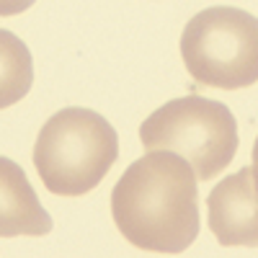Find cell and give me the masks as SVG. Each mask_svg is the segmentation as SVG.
Segmentation results:
<instances>
[{
  "label": "cell",
  "instance_id": "6da1fadb",
  "mask_svg": "<svg viewBox=\"0 0 258 258\" xmlns=\"http://www.w3.org/2000/svg\"><path fill=\"white\" fill-rule=\"evenodd\" d=\"M119 232L147 253H183L199 235V188L194 168L168 150H147L111 191Z\"/></svg>",
  "mask_w": 258,
  "mask_h": 258
},
{
  "label": "cell",
  "instance_id": "7a4b0ae2",
  "mask_svg": "<svg viewBox=\"0 0 258 258\" xmlns=\"http://www.w3.org/2000/svg\"><path fill=\"white\" fill-rule=\"evenodd\" d=\"M119 158L116 129L91 109L57 111L39 129L34 168L57 197H83L93 191Z\"/></svg>",
  "mask_w": 258,
  "mask_h": 258
},
{
  "label": "cell",
  "instance_id": "3957f363",
  "mask_svg": "<svg viewBox=\"0 0 258 258\" xmlns=\"http://www.w3.org/2000/svg\"><path fill=\"white\" fill-rule=\"evenodd\" d=\"M145 150H168L183 158L197 181H212L238 153V124L225 103L186 96L163 103L140 126Z\"/></svg>",
  "mask_w": 258,
  "mask_h": 258
},
{
  "label": "cell",
  "instance_id": "277c9868",
  "mask_svg": "<svg viewBox=\"0 0 258 258\" xmlns=\"http://www.w3.org/2000/svg\"><path fill=\"white\" fill-rule=\"evenodd\" d=\"M181 57L199 85L248 88L258 83V18L230 6L199 11L183 26Z\"/></svg>",
  "mask_w": 258,
  "mask_h": 258
},
{
  "label": "cell",
  "instance_id": "5b68a950",
  "mask_svg": "<svg viewBox=\"0 0 258 258\" xmlns=\"http://www.w3.org/2000/svg\"><path fill=\"white\" fill-rule=\"evenodd\" d=\"M207 207L209 230L222 245H258V188L250 165L214 186Z\"/></svg>",
  "mask_w": 258,
  "mask_h": 258
},
{
  "label": "cell",
  "instance_id": "8992f818",
  "mask_svg": "<svg viewBox=\"0 0 258 258\" xmlns=\"http://www.w3.org/2000/svg\"><path fill=\"white\" fill-rule=\"evenodd\" d=\"M52 230V217L41 207L24 168L0 158V238H41Z\"/></svg>",
  "mask_w": 258,
  "mask_h": 258
},
{
  "label": "cell",
  "instance_id": "52a82bcc",
  "mask_svg": "<svg viewBox=\"0 0 258 258\" xmlns=\"http://www.w3.org/2000/svg\"><path fill=\"white\" fill-rule=\"evenodd\" d=\"M34 83L29 47L16 34L0 29V111L26 98Z\"/></svg>",
  "mask_w": 258,
  "mask_h": 258
},
{
  "label": "cell",
  "instance_id": "ba28073f",
  "mask_svg": "<svg viewBox=\"0 0 258 258\" xmlns=\"http://www.w3.org/2000/svg\"><path fill=\"white\" fill-rule=\"evenodd\" d=\"M36 0H0V18L6 16H18L24 13L26 8H31Z\"/></svg>",
  "mask_w": 258,
  "mask_h": 258
},
{
  "label": "cell",
  "instance_id": "9c48e42d",
  "mask_svg": "<svg viewBox=\"0 0 258 258\" xmlns=\"http://www.w3.org/2000/svg\"><path fill=\"white\" fill-rule=\"evenodd\" d=\"M250 170H253V181H255V188H258V137H255V145H253V165H250Z\"/></svg>",
  "mask_w": 258,
  "mask_h": 258
}]
</instances>
